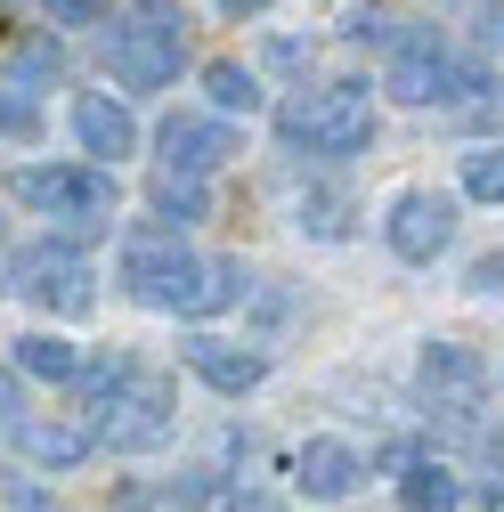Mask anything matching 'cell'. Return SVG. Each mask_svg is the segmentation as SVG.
<instances>
[{
    "instance_id": "6da1fadb",
    "label": "cell",
    "mask_w": 504,
    "mask_h": 512,
    "mask_svg": "<svg viewBox=\"0 0 504 512\" xmlns=\"http://www.w3.org/2000/svg\"><path fill=\"white\" fill-rule=\"evenodd\" d=\"M122 285L163 317H212V309H236L252 293L244 261H204V252H179L171 236H139L122 252Z\"/></svg>"
},
{
    "instance_id": "7a4b0ae2",
    "label": "cell",
    "mask_w": 504,
    "mask_h": 512,
    "mask_svg": "<svg viewBox=\"0 0 504 512\" xmlns=\"http://www.w3.org/2000/svg\"><path fill=\"white\" fill-rule=\"evenodd\" d=\"M179 57H187V25L171 0H131L114 25H106V66L122 90H163L179 82Z\"/></svg>"
},
{
    "instance_id": "3957f363",
    "label": "cell",
    "mask_w": 504,
    "mask_h": 512,
    "mask_svg": "<svg viewBox=\"0 0 504 512\" xmlns=\"http://www.w3.org/2000/svg\"><path fill=\"white\" fill-rule=\"evenodd\" d=\"M9 196L49 212L66 236H98L114 220V171H98V163H25L9 179Z\"/></svg>"
},
{
    "instance_id": "277c9868",
    "label": "cell",
    "mask_w": 504,
    "mask_h": 512,
    "mask_svg": "<svg viewBox=\"0 0 504 512\" xmlns=\"http://www.w3.org/2000/svg\"><path fill=\"white\" fill-rule=\"evenodd\" d=\"M98 439L114 447V456H155V447H171V431H179V391L163 374H122L114 391H98Z\"/></svg>"
},
{
    "instance_id": "5b68a950",
    "label": "cell",
    "mask_w": 504,
    "mask_h": 512,
    "mask_svg": "<svg viewBox=\"0 0 504 512\" xmlns=\"http://www.w3.org/2000/svg\"><path fill=\"white\" fill-rule=\"evenodd\" d=\"M277 131L309 155H358L374 139V98L358 82H334V90H301L277 106Z\"/></svg>"
},
{
    "instance_id": "8992f818",
    "label": "cell",
    "mask_w": 504,
    "mask_h": 512,
    "mask_svg": "<svg viewBox=\"0 0 504 512\" xmlns=\"http://www.w3.org/2000/svg\"><path fill=\"white\" fill-rule=\"evenodd\" d=\"M9 293H25L33 309H57V317H90L98 309V277H90L74 236H49V244L17 252L9 261Z\"/></svg>"
},
{
    "instance_id": "52a82bcc",
    "label": "cell",
    "mask_w": 504,
    "mask_h": 512,
    "mask_svg": "<svg viewBox=\"0 0 504 512\" xmlns=\"http://www.w3.org/2000/svg\"><path fill=\"white\" fill-rule=\"evenodd\" d=\"M415 382H423L431 423L480 431V407H488V366H480V350H464V342H431L423 366H415Z\"/></svg>"
},
{
    "instance_id": "ba28073f",
    "label": "cell",
    "mask_w": 504,
    "mask_h": 512,
    "mask_svg": "<svg viewBox=\"0 0 504 512\" xmlns=\"http://www.w3.org/2000/svg\"><path fill=\"white\" fill-rule=\"evenodd\" d=\"M391 98H399V106L496 98V74H488V66H464V57H448V49H407V57H391Z\"/></svg>"
},
{
    "instance_id": "9c48e42d",
    "label": "cell",
    "mask_w": 504,
    "mask_h": 512,
    "mask_svg": "<svg viewBox=\"0 0 504 512\" xmlns=\"http://www.w3.org/2000/svg\"><path fill=\"white\" fill-rule=\"evenodd\" d=\"M383 236H391L399 261H439L448 236H456V196H439V187H407V196H391Z\"/></svg>"
},
{
    "instance_id": "30bf717a",
    "label": "cell",
    "mask_w": 504,
    "mask_h": 512,
    "mask_svg": "<svg viewBox=\"0 0 504 512\" xmlns=\"http://www.w3.org/2000/svg\"><path fill=\"white\" fill-rule=\"evenodd\" d=\"M179 358L196 366L212 391H228V399H244V391H261V382H269V350H244V342H228V334H187Z\"/></svg>"
},
{
    "instance_id": "8fae6325",
    "label": "cell",
    "mask_w": 504,
    "mask_h": 512,
    "mask_svg": "<svg viewBox=\"0 0 504 512\" xmlns=\"http://www.w3.org/2000/svg\"><path fill=\"white\" fill-rule=\"evenodd\" d=\"M74 139H82L90 155L122 163V155H139V114L122 106L114 90H82V98H74Z\"/></svg>"
},
{
    "instance_id": "7c38bea8",
    "label": "cell",
    "mask_w": 504,
    "mask_h": 512,
    "mask_svg": "<svg viewBox=\"0 0 504 512\" xmlns=\"http://www.w3.org/2000/svg\"><path fill=\"white\" fill-rule=\"evenodd\" d=\"M9 431H17V456L25 464H49V472H74L90 447H98V431L90 423H66V415H17Z\"/></svg>"
},
{
    "instance_id": "4fadbf2b",
    "label": "cell",
    "mask_w": 504,
    "mask_h": 512,
    "mask_svg": "<svg viewBox=\"0 0 504 512\" xmlns=\"http://www.w3.org/2000/svg\"><path fill=\"white\" fill-rule=\"evenodd\" d=\"M236 155V131L228 122H204V114H171L163 122V163L171 171H220Z\"/></svg>"
},
{
    "instance_id": "5bb4252c",
    "label": "cell",
    "mask_w": 504,
    "mask_h": 512,
    "mask_svg": "<svg viewBox=\"0 0 504 512\" xmlns=\"http://www.w3.org/2000/svg\"><path fill=\"white\" fill-rule=\"evenodd\" d=\"M293 472H301V488L318 496V504H342V496H358V480H366L358 447H342V439H309L301 456H293Z\"/></svg>"
},
{
    "instance_id": "9a60e30c",
    "label": "cell",
    "mask_w": 504,
    "mask_h": 512,
    "mask_svg": "<svg viewBox=\"0 0 504 512\" xmlns=\"http://www.w3.org/2000/svg\"><path fill=\"white\" fill-rule=\"evenodd\" d=\"M147 204H155V220L163 228H187V220H204L212 212V196H204V171H155V187H147Z\"/></svg>"
},
{
    "instance_id": "2e32d148",
    "label": "cell",
    "mask_w": 504,
    "mask_h": 512,
    "mask_svg": "<svg viewBox=\"0 0 504 512\" xmlns=\"http://www.w3.org/2000/svg\"><path fill=\"white\" fill-rule=\"evenodd\" d=\"M399 504H407V512H456V504H464V488H456V472H448V464H423V456H415V464L399 472Z\"/></svg>"
},
{
    "instance_id": "e0dca14e",
    "label": "cell",
    "mask_w": 504,
    "mask_h": 512,
    "mask_svg": "<svg viewBox=\"0 0 504 512\" xmlns=\"http://www.w3.org/2000/svg\"><path fill=\"white\" fill-rule=\"evenodd\" d=\"M17 374H41V382H74L82 374V350L66 334H25L17 342Z\"/></svg>"
},
{
    "instance_id": "ac0fdd59",
    "label": "cell",
    "mask_w": 504,
    "mask_h": 512,
    "mask_svg": "<svg viewBox=\"0 0 504 512\" xmlns=\"http://www.w3.org/2000/svg\"><path fill=\"white\" fill-rule=\"evenodd\" d=\"M301 236H318V244H342V236H350V196H342V187L301 196Z\"/></svg>"
},
{
    "instance_id": "d6986e66",
    "label": "cell",
    "mask_w": 504,
    "mask_h": 512,
    "mask_svg": "<svg viewBox=\"0 0 504 512\" xmlns=\"http://www.w3.org/2000/svg\"><path fill=\"white\" fill-rule=\"evenodd\" d=\"M204 90H212L220 114H252V106H261V82H252L244 66H228V57H220V66H204Z\"/></svg>"
},
{
    "instance_id": "ffe728a7",
    "label": "cell",
    "mask_w": 504,
    "mask_h": 512,
    "mask_svg": "<svg viewBox=\"0 0 504 512\" xmlns=\"http://www.w3.org/2000/svg\"><path fill=\"white\" fill-rule=\"evenodd\" d=\"M464 196L472 204H504V147H472L464 155Z\"/></svg>"
},
{
    "instance_id": "44dd1931",
    "label": "cell",
    "mask_w": 504,
    "mask_h": 512,
    "mask_svg": "<svg viewBox=\"0 0 504 512\" xmlns=\"http://www.w3.org/2000/svg\"><path fill=\"white\" fill-rule=\"evenodd\" d=\"M41 131V106L25 90H0V139H33Z\"/></svg>"
},
{
    "instance_id": "7402d4cb",
    "label": "cell",
    "mask_w": 504,
    "mask_h": 512,
    "mask_svg": "<svg viewBox=\"0 0 504 512\" xmlns=\"http://www.w3.org/2000/svg\"><path fill=\"white\" fill-rule=\"evenodd\" d=\"M212 480H220V472H179V480H171V504H179V512H196V504H212V496H220Z\"/></svg>"
},
{
    "instance_id": "603a6c76",
    "label": "cell",
    "mask_w": 504,
    "mask_h": 512,
    "mask_svg": "<svg viewBox=\"0 0 504 512\" xmlns=\"http://www.w3.org/2000/svg\"><path fill=\"white\" fill-rule=\"evenodd\" d=\"M0 496H9L17 512H66L57 496H41V488H33V480H17V472H0Z\"/></svg>"
},
{
    "instance_id": "cb8c5ba5",
    "label": "cell",
    "mask_w": 504,
    "mask_h": 512,
    "mask_svg": "<svg viewBox=\"0 0 504 512\" xmlns=\"http://www.w3.org/2000/svg\"><path fill=\"white\" fill-rule=\"evenodd\" d=\"M49 17H57V25H106L114 0H49Z\"/></svg>"
},
{
    "instance_id": "d4e9b609",
    "label": "cell",
    "mask_w": 504,
    "mask_h": 512,
    "mask_svg": "<svg viewBox=\"0 0 504 512\" xmlns=\"http://www.w3.org/2000/svg\"><path fill=\"white\" fill-rule=\"evenodd\" d=\"M220 504H228V512H285V504H277L269 488H252V480H244V488H228Z\"/></svg>"
},
{
    "instance_id": "484cf974",
    "label": "cell",
    "mask_w": 504,
    "mask_h": 512,
    "mask_svg": "<svg viewBox=\"0 0 504 512\" xmlns=\"http://www.w3.org/2000/svg\"><path fill=\"white\" fill-rule=\"evenodd\" d=\"M464 285L496 301V293H504V252H488V261H472V277H464Z\"/></svg>"
},
{
    "instance_id": "4316f807",
    "label": "cell",
    "mask_w": 504,
    "mask_h": 512,
    "mask_svg": "<svg viewBox=\"0 0 504 512\" xmlns=\"http://www.w3.org/2000/svg\"><path fill=\"white\" fill-rule=\"evenodd\" d=\"M472 33H480V49H488V57H504V0H488Z\"/></svg>"
},
{
    "instance_id": "83f0119b",
    "label": "cell",
    "mask_w": 504,
    "mask_h": 512,
    "mask_svg": "<svg viewBox=\"0 0 504 512\" xmlns=\"http://www.w3.org/2000/svg\"><path fill=\"white\" fill-rule=\"evenodd\" d=\"M0 423H17V374L0 366Z\"/></svg>"
},
{
    "instance_id": "f1b7e54d",
    "label": "cell",
    "mask_w": 504,
    "mask_h": 512,
    "mask_svg": "<svg viewBox=\"0 0 504 512\" xmlns=\"http://www.w3.org/2000/svg\"><path fill=\"white\" fill-rule=\"evenodd\" d=\"M220 9H228V17H261L269 0H220Z\"/></svg>"
},
{
    "instance_id": "f546056e",
    "label": "cell",
    "mask_w": 504,
    "mask_h": 512,
    "mask_svg": "<svg viewBox=\"0 0 504 512\" xmlns=\"http://www.w3.org/2000/svg\"><path fill=\"white\" fill-rule=\"evenodd\" d=\"M0 236H9V228H0Z\"/></svg>"
}]
</instances>
